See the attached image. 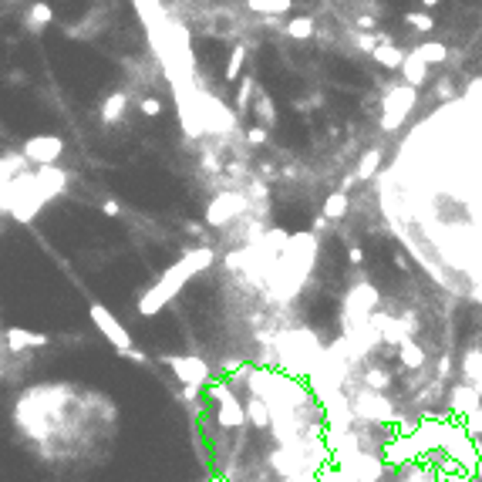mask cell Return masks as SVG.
Here are the masks:
<instances>
[{
	"label": "cell",
	"mask_w": 482,
	"mask_h": 482,
	"mask_svg": "<svg viewBox=\"0 0 482 482\" xmlns=\"http://www.w3.org/2000/svg\"><path fill=\"white\" fill-rule=\"evenodd\" d=\"M138 112H142L145 118H155L159 112H162V101H159L155 95H145L142 101H138Z\"/></svg>",
	"instance_id": "836d02e7"
},
{
	"label": "cell",
	"mask_w": 482,
	"mask_h": 482,
	"mask_svg": "<svg viewBox=\"0 0 482 482\" xmlns=\"http://www.w3.org/2000/svg\"><path fill=\"white\" fill-rule=\"evenodd\" d=\"M378 304H381V293L371 287V284H358V287L347 290V297H344V321H347V330L354 328V321H365V324H371V317H374Z\"/></svg>",
	"instance_id": "52a82bcc"
},
{
	"label": "cell",
	"mask_w": 482,
	"mask_h": 482,
	"mask_svg": "<svg viewBox=\"0 0 482 482\" xmlns=\"http://www.w3.org/2000/svg\"><path fill=\"white\" fill-rule=\"evenodd\" d=\"M256 92V81H243V88H240V95H236V108L240 112H247L250 108V95Z\"/></svg>",
	"instance_id": "e575fe53"
},
{
	"label": "cell",
	"mask_w": 482,
	"mask_h": 482,
	"mask_svg": "<svg viewBox=\"0 0 482 482\" xmlns=\"http://www.w3.org/2000/svg\"><path fill=\"white\" fill-rule=\"evenodd\" d=\"M385 462L398 472V469H405V465H411V462H418L422 455H418V448H415V442H411V432H395L391 439H388V445H385Z\"/></svg>",
	"instance_id": "7c38bea8"
},
{
	"label": "cell",
	"mask_w": 482,
	"mask_h": 482,
	"mask_svg": "<svg viewBox=\"0 0 482 482\" xmlns=\"http://www.w3.org/2000/svg\"><path fill=\"white\" fill-rule=\"evenodd\" d=\"M125 358H129V361H136V365H149V354H142V351H136V347H132Z\"/></svg>",
	"instance_id": "f35d334b"
},
{
	"label": "cell",
	"mask_w": 482,
	"mask_h": 482,
	"mask_svg": "<svg viewBox=\"0 0 482 482\" xmlns=\"http://www.w3.org/2000/svg\"><path fill=\"white\" fill-rule=\"evenodd\" d=\"M476 408H482V391L472 385H452V391H448V411L462 422L465 415H472Z\"/></svg>",
	"instance_id": "4fadbf2b"
},
{
	"label": "cell",
	"mask_w": 482,
	"mask_h": 482,
	"mask_svg": "<svg viewBox=\"0 0 482 482\" xmlns=\"http://www.w3.org/2000/svg\"><path fill=\"white\" fill-rule=\"evenodd\" d=\"M398 361H402V367H408V371H422L425 367V347L408 337V341L398 344Z\"/></svg>",
	"instance_id": "603a6c76"
},
{
	"label": "cell",
	"mask_w": 482,
	"mask_h": 482,
	"mask_svg": "<svg viewBox=\"0 0 482 482\" xmlns=\"http://www.w3.org/2000/svg\"><path fill=\"white\" fill-rule=\"evenodd\" d=\"M247 206H250V199L243 193H219L216 199H210L203 219H206V226H226V223H233L236 216H243Z\"/></svg>",
	"instance_id": "8fae6325"
},
{
	"label": "cell",
	"mask_w": 482,
	"mask_h": 482,
	"mask_svg": "<svg viewBox=\"0 0 482 482\" xmlns=\"http://www.w3.org/2000/svg\"><path fill=\"white\" fill-rule=\"evenodd\" d=\"M448 374H455V371H452V358L445 354L442 361H439V378H448Z\"/></svg>",
	"instance_id": "74e56055"
},
{
	"label": "cell",
	"mask_w": 482,
	"mask_h": 482,
	"mask_svg": "<svg viewBox=\"0 0 482 482\" xmlns=\"http://www.w3.org/2000/svg\"><path fill=\"white\" fill-rule=\"evenodd\" d=\"M381 149H367L365 155H361V162H358V179H361V182H367V179H374V173H378V166H381Z\"/></svg>",
	"instance_id": "f1b7e54d"
},
{
	"label": "cell",
	"mask_w": 482,
	"mask_h": 482,
	"mask_svg": "<svg viewBox=\"0 0 482 482\" xmlns=\"http://www.w3.org/2000/svg\"><path fill=\"white\" fill-rule=\"evenodd\" d=\"M439 95H442V98H452V81H448V78H442V81H439Z\"/></svg>",
	"instance_id": "b9f144b4"
},
{
	"label": "cell",
	"mask_w": 482,
	"mask_h": 482,
	"mask_svg": "<svg viewBox=\"0 0 482 482\" xmlns=\"http://www.w3.org/2000/svg\"><path fill=\"white\" fill-rule=\"evenodd\" d=\"M101 212H105V216H112V219H115V216H122V206H118L115 199H105V203H101Z\"/></svg>",
	"instance_id": "8d00e7d4"
},
{
	"label": "cell",
	"mask_w": 482,
	"mask_h": 482,
	"mask_svg": "<svg viewBox=\"0 0 482 482\" xmlns=\"http://www.w3.org/2000/svg\"><path fill=\"white\" fill-rule=\"evenodd\" d=\"M210 398H212V418L223 432H240L250 425V415H247V402L236 398L230 381H212L210 385Z\"/></svg>",
	"instance_id": "3957f363"
},
{
	"label": "cell",
	"mask_w": 482,
	"mask_h": 482,
	"mask_svg": "<svg viewBox=\"0 0 482 482\" xmlns=\"http://www.w3.org/2000/svg\"><path fill=\"white\" fill-rule=\"evenodd\" d=\"M210 482H226V479H210Z\"/></svg>",
	"instance_id": "bcb514c9"
},
{
	"label": "cell",
	"mask_w": 482,
	"mask_h": 482,
	"mask_svg": "<svg viewBox=\"0 0 482 482\" xmlns=\"http://www.w3.org/2000/svg\"><path fill=\"white\" fill-rule=\"evenodd\" d=\"M212 260H216V250L212 247H196V250L189 253H182L179 260H175L169 270L162 273L159 280H155L152 287H145L142 290V297H138V317H155L159 310L166 307L169 300H173L179 290L186 287L189 280H193L196 273H203V270H210L212 267Z\"/></svg>",
	"instance_id": "6da1fadb"
},
{
	"label": "cell",
	"mask_w": 482,
	"mask_h": 482,
	"mask_svg": "<svg viewBox=\"0 0 482 482\" xmlns=\"http://www.w3.org/2000/svg\"><path fill=\"white\" fill-rule=\"evenodd\" d=\"M347 476H351V482H385L395 469L385 462V455L381 452H358L351 462L341 465Z\"/></svg>",
	"instance_id": "9c48e42d"
},
{
	"label": "cell",
	"mask_w": 482,
	"mask_h": 482,
	"mask_svg": "<svg viewBox=\"0 0 482 482\" xmlns=\"http://www.w3.org/2000/svg\"><path fill=\"white\" fill-rule=\"evenodd\" d=\"M358 27H365V31H371V27H374V20H371V17L365 14V17H358Z\"/></svg>",
	"instance_id": "ee69618b"
},
{
	"label": "cell",
	"mask_w": 482,
	"mask_h": 482,
	"mask_svg": "<svg viewBox=\"0 0 482 482\" xmlns=\"http://www.w3.org/2000/svg\"><path fill=\"white\" fill-rule=\"evenodd\" d=\"M388 385H391V374H388L385 367H367L365 371V388H371V391H385Z\"/></svg>",
	"instance_id": "1f68e13d"
},
{
	"label": "cell",
	"mask_w": 482,
	"mask_h": 482,
	"mask_svg": "<svg viewBox=\"0 0 482 482\" xmlns=\"http://www.w3.org/2000/svg\"><path fill=\"white\" fill-rule=\"evenodd\" d=\"M247 415H250V428H256V432H270L273 428V408L267 398H250Z\"/></svg>",
	"instance_id": "ac0fdd59"
},
{
	"label": "cell",
	"mask_w": 482,
	"mask_h": 482,
	"mask_svg": "<svg viewBox=\"0 0 482 482\" xmlns=\"http://www.w3.org/2000/svg\"><path fill=\"white\" fill-rule=\"evenodd\" d=\"M351 408H354V418L358 422H371V425H395L398 422V411L391 405V398H385L381 391H371V388H358L351 395Z\"/></svg>",
	"instance_id": "277c9868"
},
{
	"label": "cell",
	"mask_w": 482,
	"mask_h": 482,
	"mask_svg": "<svg viewBox=\"0 0 482 482\" xmlns=\"http://www.w3.org/2000/svg\"><path fill=\"white\" fill-rule=\"evenodd\" d=\"M442 0H422V7H439Z\"/></svg>",
	"instance_id": "f6af8a7d"
},
{
	"label": "cell",
	"mask_w": 482,
	"mask_h": 482,
	"mask_svg": "<svg viewBox=\"0 0 482 482\" xmlns=\"http://www.w3.org/2000/svg\"><path fill=\"white\" fill-rule=\"evenodd\" d=\"M88 317L95 321V328L101 330V337L115 347L118 354H129V351H132V334H129V328H125L105 304H92V307H88Z\"/></svg>",
	"instance_id": "ba28073f"
},
{
	"label": "cell",
	"mask_w": 482,
	"mask_h": 482,
	"mask_svg": "<svg viewBox=\"0 0 482 482\" xmlns=\"http://www.w3.org/2000/svg\"><path fill=\"white\" fill-rule=\"evenodd\" d=\"M459 374H462V385H472L482 391V347H465Z\"/></svg>",
	"instance_id": "2e32d148"
},
{
	"label": "cell",
	"mask_w": 482,
	"mask_h": 482,
	"mask_svg": "<svg viewBox=\"0 0 482 482\" xmlns=\"http://www.w3.org/2000/svg\"><path fill=\"white\" fill-rule=\"evenodd\" d=\"M51 344V337L48 334H38V330H27V328H7L3 330V347L7 351H38V347H48Z\"/></svg>",
	"instance_id": "9a60e30c"
},
{
	"label": "cell",
	"mask_w": 482,
	"mask_h": 482,
	"mask_svg": "<svg viewBox=\"0 0 482 482\" xmlns=\"http://www.w3.org/2000/svg\"><path fill=\"white\" fill-rule=\"evenodd\" d=\"M243 64H247V44H236L230 61H226V81H236L243 75Z\"/></svg>",
	"instance_id": "f546056e"
},
{
	"label": "cell",
	"mask_w": 482,
	"mask_h": 482,
	"mask_svg": "<svg viewBox=\"0 0 482 482\" xmlns=\"http://www.w3.org/2000/svg\"><path fill=\"white\" fill-rule=\"evenodd\" d=\"M199 391H203V388H182V402H189V405H193L196 398H199Z\"/></svg>",
	"instance_id": "60d3db41"
},
{
	"label": "cell",
	"mask_w": 482,
	"mask_h": 482,
	"mask_svg": "<svg viewBox=\"0 0 482 482\" xmlns=\"http://www.w3.org/2000/svg\"><path fill=\"white\" fill-rule=\"evenodd\" d=\"M247 142H250V145H263V142H267V129H263V125H250V129H247Z\"/></svg>",
	"instance_id": "d590c367"
},
{
	"label": "cell",
	"mask_w": 482,
	"mask_h": 482,
	"mask_svg": "<svg viewBox=\"0 0 482 482\" xmlns=\"http://www.w3.org/2000/svg\"><path fill=\"white\" fill-rule=\"evenodd\" d=\"M347 206H351V199H347L344 189H341V193H330L328 199H324V210H321V216H328L330 223H337V219H344V216H347Z\"/></svg>",
	"instance_id": "484cf974"
},
{
	"label": "cell",
	"mask_w": 482,
	"mask_h": 482,
	"mask_svg": "<svg viewBox=\"0 0 482 482\" xmlns=\"http://www.w3.org/2000/svg\"><path fill=\"white\" fill-rule=\"evenodd\" d=\"M20 152L27 155V162L41 169V166H58L61 155H64V138L61 136H31L24 145H20Z\"/></svg>",
	"instance_id": "30bf717a"
},
{
	"label": "cell",
	"mask_w": 482,
	"mask_h": 482,
	"mask_svg": "<svg viewBox=\"0 0 482 482\" xmlns=\"http://www.w3.org/2000/svg\"><path fill=\"white\" fill-rule=\"evenodd\" d=\"M405 24L411 27V31H418V34H428V31L435 27V20H432V14H428V10H408V14H405Z\"/></svg>",
	"instance_id": "4dcf8cb0"
},
{
	"label": "cell",
	"mask_w": 482,
	"mask_h": 482,
	"mask_svg": "<svg viewBox=\"0 0 482 482\" xmlns=\"http://www.w3.org/2000/svg\"><path fill=\"white\" fill-rule=\"evenodd\" d=\"M247 3H250V10L267 14V17H284L290 7H293V0H247Z\"/></svg>",
	"instance_id": "83f0119b"
},
{
	"label": "cell",
	"mask_w": 482,
	"mask_h": 482,
	"mask_svg": "<svg viewBox=\"0 0 482 482\" xmlns=\"http://www.w3.org/2000/svg\"><path fill=\"white\" fill-rule=\"evenodd\" d=\"M7 81H10V85H24V71H20V68H14V71H10V78H7Z\"/></svg>",
	"instance_id": "7bdbcfd3"
},
{
	"label": "cell",
	"mask_w": 482,
	"mask_h": 482,
	"mask_svg": "<svg viewBox=\"0 0 482 482\" xmlns=\"http://www.w3.org/2000/svg\"><path fill=\"white\" fill-rule=\"evenodd\" d=\"M44 203H48V199H44V193L38 189L34 173H24L20 179H14V182L3 186V212L14 216L17 223H34L38 212L44 210Z\"/></svg>",
	"instance_id": "7a4b0ae2"
},
{
	"label": "cell",
	"mask_w": 482,
	"mask_h": 482,
	"mask_svg": "<svg viewBox=\"0 0 482 482\" xmlns=\"http://www.w3.org/2000/svg\"><path fill=\"white\" fill-rule=\"evenodd\" d=\"M27 155L24 152H7L3 159H0V173H3V186L7 182H14V179H20V175L27 173Z\"/></svg>",
	"instance_id": "cb8c5ba5"
},
{
	"label": "cell",
	"mask_w": 482,
	"mask_h": 482,
	"mask_svg": "<svg viewBox=\"0 0 482 482\" xmlns=\"http://www.w3.org/2000/svg\"><path fill=\"white\" fill-rule=\"evenodd\" d=\"M415 101H418V88H411V85H398V88H391V92L385 95V101H381V129H385V132L402 129V122L411 115Z\"/></svg>",
	"instance_id": "8992f818"
},
{
	"label": "cell",
	"mask_w": 482,
	"mask_h": 482,
	"mask_svg": "<svg viewBox=\"0 0 482 482\" xmlns=\"http://www.w3.org/2000/svg\"><path fill=\"white\" fill-rule=\"evenodd\" d=\"M162 365L182 381V388H210L212 385V367L203 358H196V354H166Z\"/></svg>",
	"instance_id": "5b68a950"
},
{
	"label": "cell",
	"mask_w": 482,
	"mask_h": 482,
	"mask_svg": "<svg viewBox=\"0 0 482 482\" xmlns=\"http://www.w3.org/2000/svg\"><path fill=\"white\" fill-rule=\"evenodd\" d=\"M34 179H38V189L44 193V199H58V196L68 193V173L61 166H41L34 169Z\"/></svg>",
	"instance_id": "5bb4252c"
},
{
	"label": "cell",
	"mask_w": 482,
	"mask_h": 482,
	"mask_svg": "<svg viewBox=\"0 0 482 482\" xmlns=\"http://www.w3.org/2000/svg\"><path fill=\"white\" fill-rule=\"evenodd\" d=\"M253 112H256V125H263V129H273L277 125V105H273V98L256 85V101H253Z\"/></svg>",
	"instance_id": "44dd1931"
},
{
	"label": "cell",
	"mask_w": 482,
	"mask_h": 482,
	"mask_svg": "<svg viewBox=\"0 0 482 482\" xmlns=\"http://www.w3.org/2000/svg\"><path fill=\"white\" fill-rule=\"evenodd\" d=\"M405 58L408 54L398 48V44H391V41H381V44L374 48V61H378L381 68H388V71H402Z\"/></svg>",
	"instance_id": "ffe728a7"
},
{
	"label": "cell",
	"mask_w": 482,
	"mask_h": 482,
	"mask_svg": "<svg viewBox=\"0 0 482 482\" xmlns=\"http://www.w3.org/2000/svg\"><path fill=\"white\" fill-rule=\"evenodd\" d=\"M415 54H418L425 64H445V61H448V48H445L442 41H425V44H418Z\"/></svg>",
	"instance_id": "4316f807"
},
{
	"label": "cell",
	"mask_w": 482,
	"mask_h": 482,
	"mask_svg": "<svg viewBox=\"0 0 482 482\" xmlns=\"http://www.w3.org/2000/svg\"><path fill=\"white\" fill-rule=\"evenodd\" d=\"M347 260H351L354 267H361V260H365V253H361V247H351V253H347Z\"/></svg>",
	"instance_id": "ab89813d"
},
{
	"label": "cell",
	"mask_w": 482,
	"mask_h": 482,
	"mask_svg": "<svg viewBox=\"0 0 482 482\" xmlns=\"http://www.w3.org/2000/svg\"><path fill=\"white\" fill-rule=\"evenodd\" d=\"M51 20H54V10H51V3H44V0H34L31 7H27V14H24V24H27V31H48L51 27Z\"/></svg>",
	"instance_id": "d6986e66"
},
{
	"label": "cell",
	"mask_w": 482,
	"mask_h": 482,
	"mask_svg": "<svg viewBox=\"0 0 482 482\" xmlns=\"http://www.w3.org/2000/svg\"><path fill=\"white\" fill-rule=\"evenodd\" d=\"M125 108H129V95L125 92H112V95L101 98V105H98V115L101 122H108V125H115L125 118Z\"/></svg>",
	"instance_id": "e0dca14e"
},
{
	"label": "cell",
	"mask_w": 482,
	"mask_h": 482,
	"mask_svg": "<svg viewBox=\"0 0 482 482\" xmlns=\"http://www.w3.org/2000/svg\"><path fill=\"white\" fill-rule=\"evenodd\" d=\"M317 34V20L310 14H297V17L287 20V38L290 41H310Z\"/></svg>",
	"instance_id": "d4e9b609"
},
{
	"label": "cell",
	"mask_w": 482,
	"mask_h": 482,
	"mask_svg": "<svg viewBox=\"0 0 482 482\" xmlns=\"http://www.w3.org/2000/svg\"><path fill=\"white\" fill-rule=\"evenodd\" d=\"M462 425H465V432H469L472 439H482V408H476L472 415H465Z\"/></svg>",
	"instance_id": "d6a6232c"
},
{
	"label": "cell",
	"mask_w": 482,
	"mask_h": 482,
	"mask_svg": "<svg viewBox=\"0 0 482 482\" xmlns=\"http://www.w3.org/2000/svg\"><path fill=\"white\" fill-rule=\"evenodd\" d=\"M402 78H405V85H411V88H422L425 81H428V64L411 51L405 58V64H402Z\"/></svg>",
	"instance_id": "7402d4cb"
}]
</instances>
